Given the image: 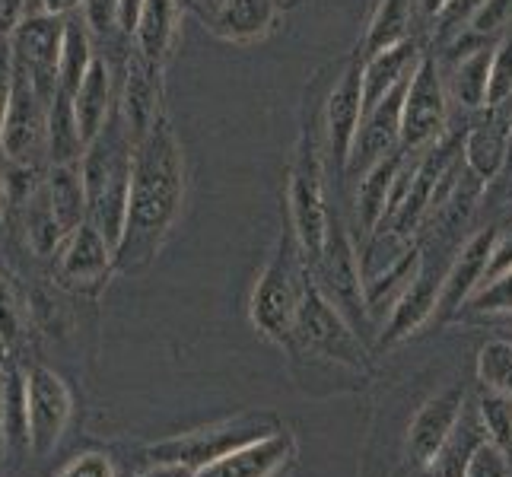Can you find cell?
I'll use <instances>...</instances> for the list:
<instances>
[{"label": "cell", "instance_id": "e575fe53", "mask_svg": "<svg viewBox=\"0 0 512 477\" xmlns=\"http://www.w3.org/2000/svg\"><path fill=\"white\" fill-rule=\"evenodd\" d=\"M481 423L493 446H500L503 452L512 449V398L487 392L481 398Z\"/></svg>", "mask_w": 512, "mask_h": 477}, {"label": "cell", "instance_id": "6da1fadb", "mask_svg": "<svg viewBox=\"0 0 512 477\" xmlns=\"http://www.w3.org/2000/svg\"><path fill=\"white\" fill-rule=\"evenodd\" d=\"M185 201V153L172 125L160 118L134 147L125 236L115 249V271H144L163 249Z\"/></svg>", "mask_w": 512, "mask_h": 477}, {"label": "cell", "instance_id": "7dc6e473", "mask_svg": "<svg viewBox=\"0 0 512 477\" xmlns=\"http://www.w3.org/2000/svg\"><path fill=\"white\" fill-rule=\"evenodd\" d=\"M74 10H83V0H39V13L48 16H70Z\"/></svg>", "mask_w": 512, "mask_h": 477}, {"label": "cell", "instance_id": "ab89813d", "mask_svg": "<svg viewBox=\"0 0 512 477\" xmlns=\"http://www.w3.org/2000/svg\"><path fill=\"white\" fill-rule=\"evenodd\" d=\"M468 477H509V465L503 458V449L493 443H481L478 452L471 455Z\"/></svg>", "mask_w": 512, "mask_h": 477}, {"label": "cell", "instance_id": "7bdbcfd3", "mask_svg": "<svg viewBox=\"0 0 512 477\" xmlns=\"http://www.w3.org/2000/svg\"><path fill=\"white\" fill-rule=\"evenodd\" d=\"M20 328V315H16V303L7 284H0V344H10Z\"/></svg>", "mask_w": 512, "mask_h": 477}, {"label": "cell", "instance_id": "f907efd6", "mask_svg": "<svg viewBox=\"0 0 512 477\" xmlns=\"http://www.w3.org/2000/svg\"><path fill=\"white\" fill-rule=\"evenodd\" d=\"M7 179L0 175V226H4V214H7Z\"/></svg>", "mask_w": 512, "mask_h": 477}, {"label": "cell", "instance_id": "9a60e30c", "mask_svg": "<svg viewBox=\"0 0 512 477\" xmlns=\"http://www.w3.org/2000/svg\"><path fill=\"white\" fill-rule=\"evenodd\" d=\"M465 414V392L462 388H446L436 398H430L417 417L411 420L408 430V455L411 462L420 468H430L436 462V455L443 452L449 443V436L455 433L458 420Z\"/></svg>", "mask_w": 512, "mask_h": 477}, {"label": "cell", "instance_id": "2e32d148", "mask_svg": "<svg viewBox=\"0 0 512 477\" xmlns=\"http://www.w3.org/2000/svg\"><path fill=\"white\" fill-rule=\"evenodd\" d=\"M497 236H500V229L487 226L465 242V249L458 252L449 274L443 277V284H439V309H436L439 318H449L452 312L468 306V299L484 287L487 264L493 255V245H497Z\"/></svg>", "mask_w": 512, "mask_h": 477}, {"label": "cell", "instance_id": "83f0119b", "mask_svg": "<svg viewBox=\"0 0 512 477\" xmlns=\"http://www.w3.org/2000/svg\"><path fill=\"white\" fill-rule=\"evenodd\" d=\"M420 268H423V258H420V249H404L382 274L369 277L366 280V309L369 315H379L382 309L392 312V306L398 303V296L408 290L414 280L420 277Z\"/></svg>", "mask_w": 512, "mask_h": 477}, {"label": "cell", "instance_id": "52a82bcc", "mask_svg": "<svg viewBox=\"0 0 512 477\" xmlns=\"http://www.w3.org/2000/svg\"><path fill=\"white\" fill-rule=\"evenodd\" d=\"M449 125V90L439 74L433 55L423 51L414 74L408 77V90L401 102V147L408 153H423L446 137Z\"/></svg>", "mask_w": 512, "mask_h": 477}, {"label": "cell", "instance_id": "f1b7e54d", "mask_svg": "<svg viewBox=\"0 0 512 477\" xmlns=\"http://www.w3.org/2000/svg\"><path fill=\"white\" fill-rule=\"evenodd\" d=\"M51 207L67 229V236L74 233L80 223H86V188H83V172L80 163H64V166H48V179L42 182Z\"/></svg>", "mask_w": 512, "mask_h": 477}, {"label": "cell", "instance_id": "60d3db41", "mask_svg": "<svg viewBox=\"0 0 512 477\" xmlns=\"http://www.w3.org/2000/svg\"><path fill=\"white\" fill-rule=\"evenodd\" d=\"M58 477H115V468L105 455L86 452V455L74 458L70 465H64Z\"/></svg>", "mask_w": 512, "mask_h": 477}, {"label": "cell", "instance_id": "8d00e7d4", "mask_svg": "<svg viewBox=\"0 0 512 477\" xmlns=\"http://www.w3.org/2000/svg\"><path fill=\"white\" fill-rule=\"evenodd\" d=\"M509 99H512V35H506L500 45H493L487 105H500Z\"/></svg>", "mask_w": 512, "mask_h": 477}, {"label": "cell", "instance_id": "30bf717a", "mask_svg": "<svg viewBox=\"0 0 512 477\" xmlns=\"http://www.w3.org/2000/svg\"><path fill=\"white\" fill-rule=\"evenodd\" d=\"M67 16H48V13H23V20L10 32L13 42V61L20 64L39 93L51 102L58 86V61H61V42H64Z\"/></svg>", "mask_w": 512, "mask_h": 477}, {"label": "cell", "instance_id": "f6af8a7d", "mask_svg": "<svg viewBox=\"0 0 512 477\" xmlns=\"http://www.w3.org/2000/svg\"><path fill=\"white\" fill-rule=\"evenodd\" d=\"M484 4V0H449V7L443 10V23L449 26V29H458V26H468V20H471V13L478 10Z\"/></svg>", "mask_w": 512, "mask_h": 477}, {"label": "cell", "instance_id": "d4e9b609", "mask_svg": "<svg viewBox=\"0 0 512 477\" xmlns=\"http://www.w3.org/2000/svg\"><path fill=\"white\" fill-rule=\"evenodd\" d=\"M179 13H182V0H144V10H140L137 32H134L140 55L156 64H163L169 58L175 35H179Z\"/></svg>", "mask_w": 512, "mask_h": 477}, {"label": "cell", "instance_id": "5b68a950", "mask_svg": "<svg viewBox=\"0 0 512 477\" xmlns=\"http://www.w3.org/2000/svg\"><path fill=\"white\" fill-rule=\"evenodd\" d=\"M277 430L280 427H277V420L271 414H245V417H236V420L217 423V427L194 430V433H185V436L166 439V443H156V446L147 449V455L153 458L156 465H188L194 471H201L210 462H217V458L236 452L242 446H249L261 436H271Z\"/></svg>", "mask_w": 512, "mask_h": 477}, {"label": "cell", "instance_id": "816d5d0a", "mask_svg": "<svg viewBox=\"0 0 512 477\" xmlns=\"http://www.w3.org/2000/svg\"><path fill=\"white\" fill-rule=\"evenodd\" d=\"M500 179H512V137H509V153H506V166L500 172Z\"/></svg>", "mask_w": 512, "mask_h": 477}, {"label": "cell", "instance_id": "4fadbf2b", "mask_svg": "<svg viewBox=\"0 0 512 477\" xmlns=\"http://www.w3.org/2000/svg\"><path fill=\"white\" fill-rule=\"evenodd\" d=\"M404 90H408V80H404L398 90H392L385 99H379L373 109H366L357 140H353V150L347 159V172L344 179H363V175L373 169L382 156L401 147V102Z\"/></svg>", "mask_w": 512, "mask_h": 477}, {"label": "cell", "instance_id": "7402d4cb", "mask_svg": "<svg viewBox=\"0 0 512 477\" xmlns=\"http://www.w3.org/2000/svg\"><path fill=\"white\" fill-rule=\"evenodd\" d=\"M420 45L414 39L401 42L388 51H379V55L363 58V99L366 109H373L379 99H385L392 90L408 80L414 74V67L420 61Z\"/></svg>", "mask_w": 512, "mask_h": 477}, {"label": "cell", "instance_id": "9c48e42d", "mask_svg": "<svg viewBox=\"0 0 512 477\" xmlns=\"http://www.w3.org/2000/svg\"><path fill=\"white\" fill-rule=\"evenodd\" d=\"M312 268H315V287L344 312V318L353 328L363 325L369 318L363 264L357 261V252H353V245L338 220H331L325 252Z\"/></svg>", "mask_w": 512, "mask_h": 477}, {"label": "cell", "instance_id": "44dd1931", "mask_svg": "<svg viewBox=\"0 0 512 477\" xmlns=\"http://www.w3.org/2000/svg\"><path fill=\"white\" fill-rule=\"evenodd\" d=\"M404 163H408V150L398 147L388 156H382L379 163L360 179V185H357V223L363 229V236L373 239L379 233V226L385 220V210H388V198H392V188L398 182V172Z\"/></svg>", "mask_w": 512, "mask_h": 477}, {"label": "cell", "instance_id": "277c9868", "mask_svg": "<svg viewBox=\"0 0 512 477\" xmlns=\"http://www.w3.org/2000/svg\"><path fill=\"white\" fill-rule=\"evenodd\" d=\"M322 147L312 131L303 134L299 150L290 169V188H287V204H290V223L293 236L303 258L315 264L325 252L328 229H331V210L325 201V159Z\"/></svg>", "mask_w": 512, "mask_h": 477}, {"label": "cell", "instance_id": "74e56055", "mask_svg": "<svg viewBox=\"0 0 512 477\" xmlns=\"http://www.w3.org/2000/svg\"><path fill=\"white\" fill-rule=\"evenodd\" d=\"M512 16V0H484V4L471 13L468 29L478 35V39H490L493 32H500Z\"/></svg>", "mask_w": 512, "mask_h": 477}, {"label": "cell", "instance_id": "4dcf8cb0", "mask_svg": "<svg viewBox=\"0 0 512 477\" xmlns=\"http://www.w3.org/2000/svg\"><path fill=\"white\" fill-rule=\"evenodd\" d=\"M96 55H93V32L86 29L83 16H67L64 42H61V61H58V86L74 96L83 77L90 74Z\"/></svg>", "mask_w": 512, "mask_h": 477}, {"label": "cell", "instance_id": "d6986e66", "mask_svg": "<svg viewBox=\"0 0 512 477\" xmlns=\"http://www.w3.org/2000/svg\"><path fill=\"white\" fill-rule=\"evenodd\" d=\"M293 436L277 430L271 436H261L255 443L229 452L217 462H210L194 477H274L293 458Z\"/></svg>", "mask_w": 512, "mask_h": 477}, {"label": "cell", "instance_id": "bcb514c9", "mask_svg": "<svg viewBox=\"0 0 512 477\" xmlns=\"http://www.w3.org/2000/svg\"><path fill=\"white\" fill-rule=\"evenodd\" d=\"M140 10H144V0H118V32L121 35H134Z\"/></svg>", "mask_w": 512, "mask_h": 477}, {"label": "cell", "instance_id": "d6a6232c", "mask_svg": "<svg viewBox=\"0 0 512 477\" xmlns=\"http://www.w3.org/2000/svg\"><path fill=\"white\" fill-rule=\"evenodd\" d=\"M0 427L4 446H32L29 443V408H26V376L10 373L0 388Z\"/></svg>", "mask_w": 512, "mask_h": 477}, {"label": "cell", "instance_id": "d590c367", "mask_svg": "<svg viewBox=\"0 0 512 477\" xmlns=\"http://www.w3.org/2000/svg\"><path fill=\"white\" fill-rule=\"evenodd\" d=\"M468 306L478 315H512V268L487 284L468 299Z\"/></svg>", "mask_w": 512, "mask_h": 477}, {"label": "cell", "instance_id": "ba28073f", "mask_svg": "<svg viewBox=\"0 0 512 477\" xmlns=\"http://www.w3.org/2000/svg\"><path fill=\"white\" fill-rule=\"evenodd\" d=\"M293 338L303 347L322 353V357L347 363L353 369H360L366 357V350L357 334H353V325L344 318V312L309 277L303 287V299H299Z\"/></svg>", "mask_w": 512, "mask_h": 477}, {"label": "cell", "instance_id": "ee69618b", "mask_svg": "<svg viewBox=\"0 0 512 477\" xmlns=\"http://www.w3.org/2000/svg\"><path fill=\"white\" fill-rule=\"evenodd\" d=\"M509 268H512V229H506V233L497 236V245H493V255H490V264H487L484 284H487V280H493V277H500Z\"/></svg>", "mask_w": 512, "mask_h": 477}, {"label": "cell", "instance_id": "5bb4252c", "mask_svg": "<svg viewBox=\"0 0 512 477\" xmlns=\"http://www.w3.org/2000/svg\"><path fill=\"white\" fill-rule=\"evenodd\" d=\"M509 137H512V102L487 105V112L465 134V147H462L465 169L474 179L484 185L500 179L509 153Z\"/></svg>", "mask_w": 512, "mask_h": 477}, {"label": "cell", "instance_id": "4316f807", "mask_svg": "<svg viewBox=\"0 0 512 477\" xmlns=\"http://www.w3.org/2000/svg\"><path fill=\"white\" fill-rule=\"evenodd\" d=\"M83 150L86 140L74 115V99H70V93L58 90L48 105V163L51 166L80 163Z\"/></svg>", "mask_w": 512, "mask_h": 477}, {"label": "cell", "instance_id": "1f68e13d", "mask_svg": "<svg viewBox=\"0 0 512 477\" xmlns=\"http://www.w3.org/2000/svg\"><path fill=\"white\" fill-rule=\"evenodd\" d=\"M26 236H29V245L35 255L58 252L67 239V229L61 226L55 207H51L45 185H39L26 198Z\"/></svg>", "mask_w": 512, "mask_h": 477}, {"label": "cell", "instance_id": "f546056e", "mask_svg": "<svg viewBox=\"0 0 512 477\" xmlns=\"http://www.w3.org/2000/svg\"><path fill=\"white\" fill-rule=\"evenodd\" d=\"M414 4L417 0H379V7L363 35V58L379 55V51H388L411 39Z\"/></svg>", "mask_w": 512, "mask_h": 477}, {"label": "cell", "instance_id": "b9f144b4", "mask_svg": "<svg viewBox=\"0 0 512 477\" xmlns=\"http://www.w3.org/2000/svg\"><path fill=\"white\" fill-rule=\"evenodd\" d=\"M10 90H13V42L7 35V39H0V128H4Z\"/></svg>", "mask_w": 512, "mask_h": 477}, {"label": "cell", "instance_id": "603a6c76", "mask_svg": "<svg viewBox=\"0 0 512 477\" xmlns=\"http://www.w3.org/2000/svg\"><path fill=\"white\" fill-rule=\"evenodd\" d=\"M439 284H443V280H433L420 271L414 284L398 296V303L392 306V312H388V328L382 334L385 347L411 338L414 331H420L430 322L439 309Z\"/></svg>", "mask_w": 512, "mask_h": 477}, {"label": "cell", "instance_id": "e0dca14e", "mask_svg": "<svg viewBox=\"0 0 512 477\" xmlns=\"http://www.w3.org/2000/svg\"><path fill=\"white\" fill-rule=\"evenodd\" d=\"M163 64H156L150 58L137 55L128 61V77H125V93H121L118 112L125 118V125L134 137V144H140L156 121L163 118L160 99H163Z\"/></svg>", "mask_w": 512, "mask_h": 477}, {"label": "cell", "instance_id": "ac0fdd59", "mask_svg": "<svg viewBox=\"0 0 512 477\" xmlns=\"http://www.w3.org/2000/svg\"><path fill=\"white\" fill-rule=\"evenodd\" d=\"M280 0H220L217 7L201 13L204 26L226 42L249 45L264 39L277 23Z\"/></svg>", "mask_w": 512, "mask_h": 477}, {"label": "cell", "instance_id": "8fae6325", "mask_svg": "<svg viewBox=\"0 0 512 477\" xmlns=\"http://www.w3.org/2000/svg\"><path fill=\"white\" fill-rule=\"evenodd\" d=\"M26 408H29V449L35 455H48L58 446L61 433L70 420V392L55 369L32 366L26 373Z\"/></svg>", "mask_w": 512, "mask_h": 477}, {"label": "cell", "instance_id": "f35d334b", "mask_svg": "<svg viewBox=\"0 0 512 477\" xmlns=\"http://www.w3.org/2000/svg\"><path fill=\"white\" fill-rule=\"evenodd\" d=\"M83 23L93 35L118 29V0H83Z\"/></svg>", "mask_w": 512, "mask_h": 477}, {"label": "cell", "instance_id": "681fc988", "mask_svg": "<svg viewBox=\"0 0 512 477\" xmlns=\"http://www.w3.org/2000/svg\"><path fill=\"white\" fill-rule=\"evenodd\" d=\"M417 7H420V13H427V16H443V10L449 7V0H417Z\"/></svg>", "mask_w": 512, "mask_h": 477}, {"label": "cell", "instance_id": "c3c4849f", "mask_svg": "<svg viewBox=\"0 0 512 477\" xmlns=\"http://www.w3.org/2000/svg\"><path fill=\"white\" fill-rule=\"evenodd\" d=\"M198 471L188 468V465H156L153 471L140 474V477H194Z\"/></svg>", "mask_w": 512, "mask_h": 477}, {"label": "cell", "instance_id": "836d02e7", "mask_svg": "<svg viewBox=\"0 0 512 477\" xmlns=\"http://www.w3.org/2000/svg\"><path fill=\"white\" fill-rule=\"evenodd\" d=\"M478 379L487 392L512 398V341H487L478 353Z\"/></svg>", "mask_w": 512, "mask_h": 477}, {"label": "cell", "instance_id": "8992f818", "mask_svg": "<svg viewBox=\"0 0 512 477\" xmlns=\"http://www.w3.org/2000/svg\"><path fill=\"white\" fill-rule=\"evenodd\" d=\"M48 105L32 77L13 61V90L0 128V153L10 166L35 169L48 159Z\"/></svg>", "mask_w": 512, "mask_h": 477}, {"label": "cell", "instance_id": "3957f363", "mask_svg": "<svg viewBox=\"0 0 512 477\" xmlns=\"http://www.w3.org/2000/svg\"><path fill=\"white\" fill-rule=\"evenodd\" d=\"M303 261L306 258L299 252L296 236L293 233L284 236L277 242V252L264 264V271L252 290V303H249L252 325L261 334H268L271 341L280 344L293 341L299 299H303V287L309 277L303 271Z\"/></svg>", "mask_w": 512, "mask_h": 477}, {"label": "cell", "instance_id": "ffe728a7", "mask_svg": "<svg viewBox=\"0 0 512 477\" xmlns=\"http://www.w3.org/2000/svg\"><path fill=\"white\" fill-rule=\"evenodd\" d=\"M58 271L74 284H96L115 271V249L99 229L86 220L64 239L58 249Z\"/></svg>", "mask_w": 512, "mask_h": 477}, {"label": "cell", "instance_id": "484cf974", "mask_svg": "<svg viewBox=\"0 0 512 477\" xmlns=\"http://www.w3.org/2000/svg\"><path fill=\"white\" fill-rule=\"evenodd\" d=\"M490 64H493V45H478L455 61L452 77H449V96L465 105V109H487V93H490Z\"/></svg>", "mask_w": 512, "mask_h": 477}, {"label": "cell", "instance_id": "7a4b0ae2", "mask_svg": "<svg viewBox=\"0 0 512 477\" xmlns=\"http://www.w3.org/2000/svg\"><path fill=\"white\" fill-rule=\"evenodd\" d=\"M134 137L125 118L115 109L105 128L86 144L80 156L83 188H86V220L118 249L128 220V194L134 172Z\"/></svg>", "mask_w": 512, "mask_h": 477}, {"label": "cell", "instance_id": "7c38bea8", "mask_svg": "<svg viewBox=\"0 0 512 477\" xmlns=\"http://www.w3.org/2000/svg\"><path fill=\"white\" fill-rule=\"evenodd\" d=\"M366 115V99H363V64L350 61L347 70L334 83V90L325 102V153L334 159V169L344 179L347 172V159L353 150V140H357L360 121Z\"/></svg>", "mask_w": 512, "mask_h": 477}, {"label": "cell", "instance_id": "cb8c5ba5", "mask_svg": "<svg viewBox=\"0 0 512 477\" xmlns=\"http://www.w3.org/2000/svg\"><path fill=\"white\" fill-rule=\"evenodd\" d=\"M74 99V115H77V125L83 140H90L105 128V121L112 118L115 105H112V70L102 58L93 61L90 74L83 77V83L77 86V93L70 96Z\"/></svg>", "mask_w": 512, "mask_h": 477}]
</instances>
